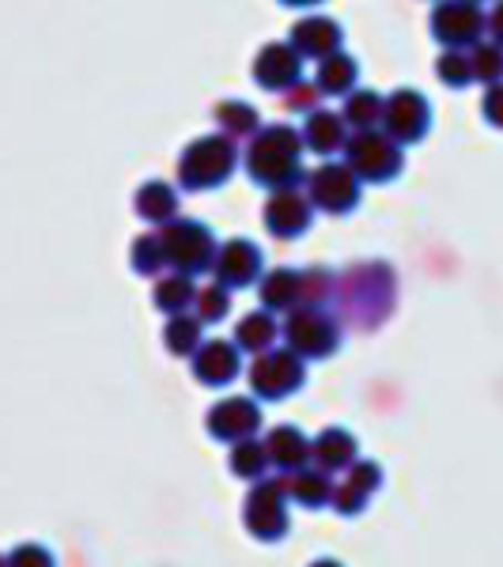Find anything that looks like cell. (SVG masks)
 <instances>
[{
  "label": "cell",
  "instance_id": "cell-1",
  "mask_svg": "<svg viewBox=\"0 0 503 567\" xmlns=\"http://www.w3.org/2000/svg\"><path fill=\"white\" fill-rule=\"evenodd\" d=\"M304 133L291 125H269L258 130L246 148V175L265 189H296L304 182Z\"/></svg>",
  "mask_w": 503,
  "mask_h": 567
},
{
  "label": "cell",
  "instance_id": "cell-2",
  "mask_svg": "<svg viewBox=\"0 0 503 567\" xmlns=\"http://www.w3.org/2000/svg\"><path fill=\"white\" fill-rule=\"evenodd\" d=\"M235 163H239V152H235V144L227 136H201L182 152L178 182L182 189H216L227 182Z\"/></svg>",
  "mask_w": 503,
  "mask_h": 567
},
{
  "label": "cell",
  "instance_id": "cell-3",
  "mask_svg": "<svg viewBox=\"0 0 503 567\" xmlns=\"http://www.w3.org/2000/svg\"><path fill=\"white\" fill-rule=\"evenodd\" d=\"M163 254H167V269L186 272V277H197V272H208L216 261V239L205 224L197 219H171L160 231Z\"/></svg>",
  "mask_w": 503,
  "mask_h": 567
},
{
  "label": "cell",
  "instance_id": "cell-4",
  "mask_svg": "<svg viewBox=\"0 0 503 567\" xmlns=\"http://www.w3.org/2000/svg\"><path fill=\"white\" fill-rule=\"evenodd\" d=\"M243 523L258 542H280L288 534V477H273V481H258L254 492L246 496L243 507Z\"/></svg>",
  "mask_w": 503,
  "mask_h": 567
},
{
  "label": "cell",
  "instance_id": "cell-5",
  "mask_svg": "<svg viewBox=\"0 0 503 567\" xmlns=\"http://www.w3.org/2000/svg\"><path fill=\"white\" fill-rule=\"evenodd\" d=\"M280 337L288 341L291 352H299L304 360H322V355L337 352V344H341V326L329 318L326 307H304L291 310L285 329H280Z\"/></svg>",
  "mask_w": 503,
  "mask_h": 567
},
{
  "label": "cell",
  "instance_id": "cell-6",
  "mask_svg": "<svg viewBox=\"0 0 503 567\" xmlns=\"http://www.w3.org/2000/svg\"><path fill=\"white\" fill-rule=\"evenodd\" d=\"M345 163L360 182H390L401 171L398 141L374 130H356V136H349V144H345Z\"/></svg>",
  "mask_w": 503,
  "mask_h": 567
},
{
  "label": "cell",
  "instance_id": "cell-7",
  "mask_svg": "<svg viewBox=\"0 0 503 567\" xmlns=\"http://www.w3.org/2000/svg\"><path fill=\"white\" fill-rule=\"evenodd\" d=\"M307 382V368H304V355L280 349V352H261L250 368V386L258 398L265 401H280L288 393H296Z\"/></svg>",
  "mask_w": 503,
  "mask_h": 567
},
{
  "label": "cell",
  "instance_id": "cell-8",
  "mask_svg": "<svg viewBox=\"0 0 503 567\" xmlns=\"http://www.w3.org/2000/svg\"><path fill=\"white\" fill-rule=\"evenodd\" d=\"M310 205L326 208L333 216H345L360 200V178L352 175L349 163H322V167L310 175Z\"/></svg>",
  "mask_w": 503,
  "mask_h": 567
},
{
  "label": "cell",
  "instance_id": "cell-9",
  "mask_svg": "<svg viewBox=\"0 0 503 567\" xmlns=\"http://www.w3.org/2000/svg\"><path fill=\"white\" fill-rule=\"evenodd\" d=\"M428 117H432V110H428V99L420 91L401 87L390 99H382V125H387L390 141L398 144L420 141L428 133Z\"/></svg>",
  "mask_w": 503,
  "mask_h": 567
},
{
  "label": "cell",
  "instance_id": "cell-10",
  "mask_svg": "<svg viewBox=\"0 0 503 567\" xmlns=\"http://www.w3.org/2000/svg\"><path fill=\"white\" fill-rule=\"evenodd\" d=\"M205 427L219 443H243L261 432V409L254 398H224L208 409Z\"/></svg>",
  "mask_w": 503,
  "mask_h": 567
},
{
  "label": "cell",
  "instance_id": "cell-11",
  "mask_svg": "<svg viewBox=\"0 0 503 567\" xmlns=\"http://www.w3.org/2000/svg\"><path fill=\"white\" fill-rule=\"evenodd\" d=\"M310 197L299 194L296 189H273L269 205H265V227H269L277 239H296V235H304L310 227Z\"/></svg>",
  "mask_w": 503,
  "mask_h": 567
},
{
  "label": "cell",
  "instance_id": "cell-12",
  "mask_svg": "<svg viewBox=\"0 0 503 567\" xmlns=\"http://www.w3.org/2000/svg\"><path fill=\"white\" fill-rule=\"evenodd\" d=\"M213 272L224 288H250L261 272V250L250 239H232L216 250Z\"/></svg>",
  "mask_w": 503,
  "mask_h": 567
},
{
  "label": "cell",
  "instance_id": "cell-13",
  "mask_svg": "<svg viewBox=\"0 0 503 567\" xmlns=\"http://www.w3.org/2000/svg\"><path fill=\"white\" fill-rule=\"evenodd\" d=\"M481 27H484V16H481V8L473 4V0H443V4L435 8V16H432L435 39L446 42V45L473 42L481 34Z\"/></svg>",
  "mask_w": 503,
  "mask_h": 567
},
{
  "label": "cell",
  "instance_id": "cell-14",
  "mask_svg": "<svg viewBox=\"0 0 503 567\" xmlns=\"http://www.w3.org/2000/svg\"><path fill=\"white\" fill-rule=\"evenodd\" d=\"M299 76H304V58L291 50V42L265 45V50L258 53V61H254V80H258L261 87H269V91L296 87Z\"/></svg>",
  "mask_w": 503,
  "mask_h": 567
},
{
  "label": "cell",
  "instance_id": "cell-15",
  "mask_svg": "<svg viewBox=\"0 0 503 567\" xmlns=\"http://www.w3.org/2000/svg\"><path fill=\"white\" fill-rule=\"evenodd\" d=\"M239 344L235 341H205L194 352V379L205 386H227V382L239 379L243 360H239Z\"/></svg>",
  "mask_w": 503,
  "mask_h": 567
},
{
  "label": "cell",
  "instance_id": "cell-16",
  "mask_svg": "<svg viewBox=\"0 0 503 567\" xmlns=\"http://www.w3.org/2000/svg\"><path fill=\"white\" fill-rule=\"evenodd\" d=\"M341 45V27L326 16H310V20L291 27V50L299 58H329Z\"/></svg>",
  "mask_w": 503,
  "mask_h": 567
},
{
  "label": "cell",
  "instance_id": "cell-17",
  "mask_svg": "<svg viewBox=\"0 0 503 567\" xmlns=\"http://www.w3.org/2000/svg\"><path fill=\"white\" fill-rule=\"evenodd\" d=\"M356 454H360V443H356V435L345 432V427H326V432L310 443V462L326 473L349 470L356 462Z\"/></svg>",
  "mask_w": 503,
  "mask_h": 567
},
{
  "label": "cell",
  "instance_id": "cell-18",
  "mask_svg": "<svg viewBox=\"0 0 503 567\" xmlns=\"http://www.w3.org/2000/svg\"><path fill=\"white\" fill-rule=\"evenodd\" d=\"M265 451H269L273 465H280L285 473H296V470H304V465L310 462V439L299 432V427L280 424V427H273V432L265 435Z\"/></svg>",
  "mask_w": 503,
  "mask_h": 567
},
{
  "label": "cell",
  "instance_id": "cell-19",
  "mask_svg": "<svg viewBox=\"0 0 503 567\" xmlns=\"http://www.w3.org/2000/svg\"><path fill=\"white\" fill-rule=\"evenodd\" d=\"M345 117L337 114H326V110H315V114H307L304 122V144L315 155H333L341 152L345 144H349V133H345Z\"/></svg>",
  "mask_w": 503,
  "mask_h": 567
},
{
  "label": "cell",
  "instance_id": "cell-20",
  "mask_svg": "<svg viewBox=\"0 0 503 567\" xmlns=\"http://www.w3.org/2000/svg\"><path fill=\"white\" fill-rule=\"evenodd\" d=\"M333 488L337 484L329 481L326 470H296L288 473V499H296L299 507H329L333 503Z\"/></svg>",
  "mask_w": 503,
  "mask_h": 567
},
{
  "label": "cell",
  "instance_id": "cell-21",
  "mask_svg": "<svg viewBox=\"0 0 503 567\" xmlns=\"http://www.w3.org/2000/svg\"><path fill=\"white\" fill-rule=\"evenodd\" d=\"M277 337H280V326H277V318H273V310H254V315H246L239 329H235V344L254 355L269 352Z\"/></svg>",
  "mask_w": 503,
  "mask_h": 567
},
{
  "label": "cell",
  "instance_id": "cell-22",
  "mask_svg": "<svg viewBox=\"0 0 503 567\" xmlns=\"http://www.w3.org/2000/svg\"><path fill=\"white\" fill-rule=\"evenodd\" d=\"M178 213V194L167 182H144L136 189V216L152 219V224H171Z\"/></svg>",
  "mask_w": 503,
  "mask_h": 567
},
{
  "label": "cell",
  "instance_id": "cell-23",
  "mask_svg": "<svg viewBox=\"0 0 503 567\" xmlns=\"http://www.w3.org/2000/svg\"><path fill=\"white\" fill-rule=\"evenodd\" d=\"M299 288H304V272L296 269H273L261 280V303L265 310H291L299 303Z\"/></svg>",
  "mask_w": 503,
  "mask_h": 567
},
{
  "label": "cell",
  "instance_id": "cell-24",
  "mask_svg": "<svg viewBox=\"0 0 503 567\" xmlns=\"http://www.w3.org/2000/svg\"><path fill=\"white\" fill-rule=\"evenodd\" d=\"M356 61L349 58V53H329V58H322V69H318V80L315 87L322 91V95H349L352 84H356Z\"/></svg>",
  "mask_w": 503,
  "mask_h": 567
},
{
  "label": "cell",
  "instance_id": "cell-25",
  "mask_svg": "<svg viewBox=\"0 0 503 567\" xmlns=\"http://www.w3.org/2000/svg\"><path fill=\"white\" fill-rule=\"evenodd\" d=\"M201 318H189L186 310L182 315H171L167 329H163V344H167L171 355H194L201 344H205V333H201Z\"/></svg>",
  "mask_w": 503,
  "mask_h": 567
},
{
  "label": "cell",
  "instance_id": "cell-26",
  "mask_svg": "<svg viewBox=\"0 0 503 567\" xmlns=\"http://www.w3.org/2000/svg\"><path fill=\"white\" fill-rule=\"evenodd\" d=\"M197 303V288H194V277L186 272H171L155 284V307L167 310V315H182L186 307Z\"/></svg>",
  "mask_w": 503,
  "mask_h": 567
},
{
  "label": "cell",
  "instance_id": "cell-27",
  "mask_svg": "<svg viewBox=\"0 0 503 567\" xmlns=\"http://www.w3.org/2000/svg\"><path fill=\"white\" fill-rule=\"evenodd\" d=\"M265 470H269V451H265V443H254V439L232 443V473H235V477L261 481Z\"/></svg>",
  "mask_w": 503,
  "mask_h": 567
},
{
  "label": "cell",
  "instance_id": "cell-28",
  "mask_svg": "<svg viewBox=\"0 0 503 567\" xmlns=\"http://www.w3.org/2000/svg\"><path fill=\"white\" fill-rule=\"evenodd\" d=\"M216 122L219 130H224L227 136H250L258 133V110H254L250 103H239V99H227V103L216 106Z\"/></svg>",
  "mask_w": 503,
  "mask_h": 567
},
{
  "label": "cell",
  "instance_id": "cell-29",
  "mask_svg": "<svg viewBox=\"0 0 503 567\" xmlns=\"http://www.w3.org/2000/svg\"><path fill=\"white\" fill-rule=\"evenodd\" d=\"M341 117L352 130H371L374 122H382V99L374 95V91H352Z\"/></svg>",
  "mask_w": 503,
  "mask_h": 567
},
{
  "label": "cell",
  "instance_id": "cell-30",
  "mask_svg": "<svg viewBox=\"0 0 503 567\" xmlns=\"http://www.w3.org/2000/svg\"><path fill=\"white\" fill-rule=\"evenodd\" d=\"M133 269L141 272V277H155V272L167 269V254H163L160 235H141V239L133 243Z\"/></svg>",
  "mask_w": 503,
  "mask_h": 567
},
{
  "label": "cell",
  "instance_id": "cell-31",
  "mask_svg": "<svg viewBox=\"0 0 503 567\" xmlns=\"http://www.w3.org/2000/svg\"><path fill=\"white\" fill-rule=\"evenodd\" d=\"M227 291H232V288H224L219 280L197 291V303H194V307H197V318H201L205 326H216L219 318H224L227 310H232V296H227Z\"/></svg>",
  "mask_w": 503,
  "mask_h": 567
},
{
  "label": "cell",
  "instance_id": "cell-32",
  "mask_svg": "<svg viewBox=\"0 0 503 567\" xmlns=\"http://www.w3.org/2000/svg\"><path fill=\"white\" fill-rule=\"evenodd\" d=\"M349 488H356V492H363V496H374L379 492V484H382V470L374 462H360V465H349Z\"/></svg>",
  "mask_w": 503,
  "mask_h": 567
},
{
  "label": "cell",
  "instance_id": "cell-33",
  "mask_svg": "<svg viewBox=\"0 0 503 567\" xmlns=\"http://www.w3.org/2000/svg\"><path fill=\"white\" fill-rule=\"evenodd\" d=\"M8 567H58L53 553L45 545H20L12 556H8Z\"/></svg>",
  "mask_w": 503,
  "mask_h": 567
},
{
  "label": "cell",
  "instance_id": "cell-34",
  "mask_svg": "<svg viewBox=\"0 0 503 567\" xmlns=\"http://www.w3.org/2000/svg\"><path fill=\"white\" fill-rule=\"evenodd\" d=\"M470 76H473V61H465L462 53H446V58L439 61V80H446V84L462 87Z\"/></svg>",
  "mask_w": 503,
  "mask_h": 567
},
{
  "label": "cell",
  "instance_id": "cell-35",
  "mask_svg": "<svg viewBox=\"0 0 503 567\" xmlns=\"http://www.w3.org/2000/svg\"><path fill=\"white\" fill-rule=\"evenodd\" d=\"M500 72H503V58H500V50H496V45H481V50L473 53V76L492 80V76H500Z\"/></svg>",
  "mask_w": 503,
  "mask_h": 567
},
{
  "label": "cell",
  "instance_id": "cell-36",
  "mask_svg": "<svg viewBox=\"0 0 503 567\" xmlns=\"http://www.w3.org/2000/svg\"><path fill=\"white\" fill-rule=\"evenodd\" d=\"M288 91H291V95L285 99L288 110H307V114H315V103L322 99V91H318V87H307L304 80H299L296 87H288Z\"/></svg>",
  "mask_w": 503,
  "mask_h": 567
},
{
  "label": "cell",
  "instance_id": "cell-37",
  "mask_svg": "<svg viewBox=\"0 0 503 567\" xmlns=\"http://www.w3.org/2000/svg\"><path fill=\"white\" fill-rule=\"evenodd\" d=\"M484 114H489V122L503 125V87L489 91V99H484Z\"/></svg>",
  "mask_w": 503,
  "mask_h": 567
},
{
  "label": "cell",
  "instance_id": "cell-38",
  "mask_svg": "<svg viewBox=\"0 0 503 567\" xmlns=\"http://www.w3.org/2000/svg\"><path fill=\"white\" fill-rule=\"evenodd\" d=\"M492 31L500 34V42H503V4L496 8V16H492Z\"/></svg>",
  "mask_w": 503,
  "mask_h": 567
},
{
  "label": "cell",
  "instance_id": "cell-39",
  "mask_svg": "<svg viewBox=\"0 0 503 567\" xmlns=\"http://www.w3.org/2000/svg\"><path fill=\"white\" fill-rule=\"evenodd\" d=\"M280 4H291V8H315V4H322V0H280Z\"/></svg>",
  "mask_w": 503,
  "mask_h": 567
},
{
  "label": "cell",
  "instance_id": "cell-40",
  "mask_svg": "<svg viewBox=\"0 0 503 567\" xmlns=\"http://www.w3.org/2000/svg\"><path fill=\"white\" fill-rule=\"evenodd\" d=\"M310 567H341L337 560H318V564H310Z\"/></svg>",
  "mask_w": 503,
  "mask_h": 567
},
{
  "label": "cell",
  "instance_id": "cell-41",
  "mask_svg": "<svg viewBox=\"0 0 503 567\" xmlns=\"http://www.w3.org/2000/svg\"><path fill=\"white\" fill-rule=\"evenodd\" d=\"M0 567H8V556H0Z\"/></svg>",
  "mask_w": 503,
  "mask_h": 567
}]
</instances>
